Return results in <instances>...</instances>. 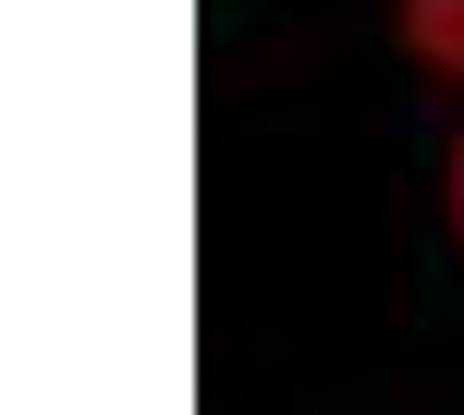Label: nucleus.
Listing matches in <instances>:
<instances>
[{"label": "nucleus", "mask_w": 464, "mask_h": 415, "mask_svg": "<svg viewBox=\"0 0 464 415\" xmlns=\"http://www.w3.org/2000/svg\"><path fill=\"white\" fill-rule=\"evenodd\" d=\"M403 37H416V62L464 73V0H403Z\"/></svg>", "instance_id": "1"}, {"label": "nucleus", "mask_w": 464, "mask_h": 415, "mask_svg": "<svg viewBox=\"0 0 464 415\" xmlns=\"http://www.w3.org/2000/svg\"><path fill=\"white\" fill-rule=\"evenodd\" d=\"M452 220H464V147H452Z\"/></svg>", "instance_id": "2"}]
</instances>
